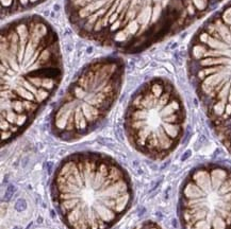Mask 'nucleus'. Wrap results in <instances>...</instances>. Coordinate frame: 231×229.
Returning a JSON list of instances; mask_svg holds the SVG:
<instances>
[{
	"label": "nucleus",
	"instance_id": "f257e3e1",
	"mask_svg": "<svg viewBox=\"0 0 231 229\" xmlns=\"http://www.w3.org/2000/svg\"><path fill=\"white\" fill-rule=\"evenodd\" d=\"M1 144L17 139L51 99L63 77L59 37L41 16L1 30Z\"/></svg>",
	"mask_w": 231,
	"mask_h": 229
},
{
	"label": "nucleus",
	"instance_id": "f03ea898",
	"mask_svg": "<svg viewBox=\"0 0 231 229\" xmlns=\"http://www.w3.org/2000/svg\"><path fill=\"white\" fill-rule=\"evenodd\" d=\"M223 0H65L70 26L86 40L139 53L200 20Z\"/></svg>",
	"mask_w": 231,
	"mask_h": 229
},
{
	"label": "nucleus",
	"instance_id": "7ed1b4c3",
	"mask_svg": "<svg viewBox=\"0 0 231 229\" xmlns=\"http://www.w3.org/2000/svg\"><path fill=\"white\" fill-rule=\"evenodd\" d=\"M50 196L68 229H110L131 207L129 174L103 153H73L60 161Z\"/></svg>",
	"mask_w": 231,
	"mask_h": 229
},
{
	"label": "nucleus",
	"instance_id": "20e7f679",
	"mask_svg": "<svg viewBox=\"0 0 231 229\" xmlns=\"http://www.w3.org/2000/svg\"><path fill=\"white\" fill-rule=\"evenodd\" d=\"M188 73L219 137L231 126V0L207 18L193 35Z\"/></svg>",
	"mask_w": 231,
	"mask_h": 229
},
{
	"label": "nucleus",
	"instance_id": "39448f33",
	"mask_svg": "<svg viewBox=\"0 0 231 229\" xmlns=\"http://www.w3.org/2000/svg\"><path fill=\"white\" fill-rule=\"evenodd\" d=\"M125 63L116 56L96 59L78 72L50 116V129L62 141H76L105 121L118 99Z\"/></svg>",
	"mask_w": 231,
	"mask_h": 229
},
{
	"label": "nucleus",
	"instance_id": "423d86ee",
	"mask_svg": "<svg viewBox=\"0 0 231 229\" xmlns=\"http://www.w3.org/2000/svg\"><path fill=\"white\" fill-rule=\"evenodd\" d=\"M186 110L175 85L154 77L133 94L124 114L127 140L137 152L152 160H163L181 141Z\"/></svg>",
	"mask_w": 231,
	"mask_h": 229
},
{
	"label": "nucleus",
	"instance_id": "0eeeda50",
	"mask_svg": "<svg viewBox=\"0 0 231 229\" xmlns=\"http://www.w3.org/2000/svg\"><path fill=\"white\" fill-rule=\"evenodd\" d=\"M182 229H231V167L205 163L186 175L179 190Z\"/></svg>",
	"mask_w": 231,
	"mask_h": 229
},
{
	"label": "nucleus",
	"instance_id": "6e6552de",
	"mask_svg": "<svg viewBox=\"0 0 231 229\" xmlns=\"http://www.w3.org/2000/svg\"><path fill=\"white\" fill-rule=\"evenodd\" d=\"M45 0H1V17H9L31 10Z\"/></svg>",
	"mask_w": 231,
	"mask_h": 229
},
{
	"label": "nucleus",
	"instance_id": "1a4fd4ad",
	"mask_svg": "<svg viewBox=\"0 0 231 229\" xmlns=\"http://www.w3.org/2000/svg\"><path fill=\"white\" fill-rule=\"evenodd\" d=\"M219 138H221V142L224 143V145L226 146V149H227L228 151H229V153L231 154V126L226 131V132L223 133V134L219 136Z\"/></svg>",
	"mask_w": 231,
	"mask_h": 229
},
{
	"label": "nucleus",
	"instance_id": "9d476101",
	"mask_svg": "<svg viewBox=\"0 0 231 229\" xmlns=\"http://www.w3.org/2000/svg\"><path fill=\"white\" fill-rule=\"evenodd\" d=\"M134 229H161V227L154 222L146 221V222L142 223L141 225H139L137 227H135Z\"/></svg>",
	"mask_w": 231,
	"mask_h": 229
}]
</instances>
